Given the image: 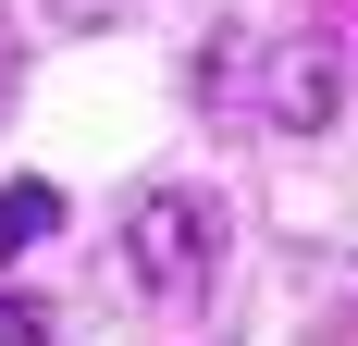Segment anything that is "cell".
Segmentation results:
<instances>
[{"label": "cell", "instance_id": "obj_2", "mask_svg": "<svg viewBox=\"0 0 358 346\" xmlns=\"http://www.w3.org/2000/svg\"><path fill=\"white\" fill-rule=\"evenodd\" d=\"M346 87H334V50H272L259 62V124H285V137H322Z\"/></svg>", "mask_w": 358, "mask_h": 346}, {"label": "cell", "instance_id": "obj_5", "mask_svg": "<svg viewBox=\"0 0 358 346\" xmlns=\"http://www.w3.org/2000/svg\"><path fill=\"white\" fill-rule=\"evenodd\" d=\"M0 346H50V310L37 297H0Z\"/></svg>", "mask_w": 358, "mask_h": 346}, {"label": "cell", "instance_id": "obj_4", "mask_svg": "<svg viewBox=\"0 0 358 346\" xmlns=\"http://www.w3.org/2000/svg\"><path fill=\"white\" fill-rule=\"evenodd\" d=\"M37 13H50V25H62V37H99V25H124L136 0H37Z\"/></svg>", "mask_w": 358, "mask_h": 346}, {"label": "cell", "instance_id": "obj_3", "mask_svg": "<svg viewBox=\"0 0 358 346\" xmlns=\"http://www.w3.org/2000/svg\"><path fill=\"white\" fill-rule=\"evenodd\" d=\"M37 235H62V186H50V173H13V186H0V260H25Z\"/></svg>", "mask_w": 358, "mask_h": 346}, {"label": "cell", "instance_id": "obj_1", "mask_svg": "<svg viewBox=\"0 0 358 346\" xmlns=\"http://www.w3.org/2000/svg\"><path fill=\"white\" fill-rule=\"evenodd\" d=\"M222 272V198L210 186H136L124 210V297H185Z\"/></svg>", "mask_w": 358, "mask_h": 346}]
</instances>
